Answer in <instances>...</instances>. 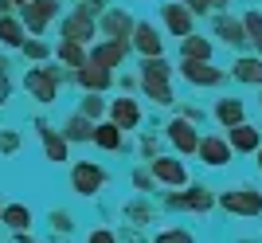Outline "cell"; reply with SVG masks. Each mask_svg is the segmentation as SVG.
<instances>
[{"label": "cell", "instance_id": "1", "mask_svg": "<svg viewBox=\"0 0 262 243\" xmlns=\"http://www.w3.org/2000/svg\"><path fill=\"white\" fill-rule=\"evenodd\" d=\"M168 71L172 67L164 63L161 55H153V59H145L141 63V87H145V94L157 102V106H172V87H168Z\"/></svg>", "mask_w": 262, "mask_h": 243}, {"label": "cell", "instance_id": "2", "mask_svg": "<svg viewBox=\"0 0 262 243\" xmlns=\"http://www.w3.org/2000/svg\"><path fill=\"white\" fill-rule=\"evenodd\" d=\"M59 83H63V71H59V67H32V71L24 75V90H28L35 102H43V106H51V102L59 98Z\"/></svg>", "mask_w": 262, "mask_h": 243}, {"label": "cell", "instance_id": "3", "mask_svg": "<svg viewBox=\"0 0 262 243\" xmlns=\"http://www.w3.org/2000/svg\"><path fill=\"white\" fill-rule=\"evenodd\" d=\"M219 208H227L231 216H262V192L254 185H235L219 192Z\"/></svg>", "mask_w": 262, "mask_h": 243}, {"label": "cell", "instance_id": "4", "mask_svg": "<svg viewBox=\"0 0 262 243\" xmlns=\"http://www.w3.org/2000/svg\"><path fill=\"white\" fill-rule=\"evenodd\" d=\"M106 169L98 161H75L71 165V188H75V196H98L102 188H106Z\"/></svg>", "mask_w": 262, "mask_h": 243}, {"label": "cell", "instance_id": "5", "mask_svg": "<svg viewBox=\"0 0 262 243\" xmlns=\"http://www.w3.org/2000/svg\"><path fill=\"white\" fill-rule=\"evenodd\" d=\"M55 16H59V0H24L20 4V24L35 35H43Z\"/></svg>", "mask_w": 262, "mask_h": 243}, {"label": "cell", "instance_id": "6", "mask_svg": "<svg viewBox=\"0 0 262 243\" xmlns=\"http://www.w3.org/2000/svg\"><path fill=\"white\" fill-rule=\"evenodd\" d=\"M149 177L161 180V185H168V188H184L188 185V169H184L180 157H153V161H149Z\"/></svg>", "mask_w": 262, "mask_h": 243}, {"label": "cell", "instance_id": "7", "mask_svg": "<svg viewBox=\"0 0 262 243\" xmlns=\"http://www.w3.org/2000/svg\"><path fill=\"white\" fill-rule=\"evenodd\" d=\"M196 153H200V161L208 169H227L231 165V145H227V137H215V133H208V137H200V145H196Z\"/></svg>", "mask_w": 262, "mask_h": 243}, {"label": "cell", "instance_id": "8", "mask_svg": "<svg viewBox=\"0 0 262 243\" xmlns=\"http://www.w3.org/2000/svg\"><path fill=\"white\" fill-rule=\"evenodd\" d=\"M180 75H184L192 87H219V83H223V71L211 67L208 59H180Z\"/></svg>", "mask_w": 262, "mask_h": 243}, {"label": "cell", "instance_id": "9", "mask_svg": "<svg viewBox=\"0 0 262 243\" xmlns=\"http://www.w3.org/2000/svg\"><path fill=\"white\" fill-rule=\"evenodd\" d=\"M129 44L141 51L145 59H153V55H161L164 51V39H161V32H157L149 20H137L133 24V32H129Z\"/></svg>", "mask_w": 262, "mask_h": 243}, {"label": "cell", "instance_id": "10", "mask_svg": "<svg viewBox=\"0 0 262 243\" xmlns=\"http://www.w3.org/2000/svg\"><path fill=\"white\" fill-rule=\"evenodd\" d=\"M133 16L129 12H121V8H106V16H102L98 24V32L110 35V39H118V44H129V32H133Z\"/></svg>", "mask_w": 262, "mask_h": 243}, {"label": "cell", "instance_id": "11", "mask_svg": "<svg viewBox=\"0 0 262 243\" xmlns=\"http://www.w3.org/2000/svg\"><path fill=\"white\" fill-rule=\"evenodd\" d=\"M35 130H39V137H43V153H47V161H51V165H63V161H71V157H67V145H71V141H67L63 133L55 130L51 121L39 118V121H35Z\"/></svg>", "mask_w": 262, "mask_h": 243}, {"label": "cell", "instance_id": "12", "mask_svg": "<svg viewBox=\"0 0 262 243\" xmlns=\"http://www.w3.org/2000/svg\"><path fill=\"white\" fill-rule=\"evenodd\" d=\"M227 145H231V153H254L262 145V130L251 126V121H239V126L227 130Z\"/></svg>", "mask_w": 262, "mask_h": 243}, {"label": "cell", "instance_id": "13", "mask_svg": "<svg viewBox=\"0 0 262 243\" xmlns=\"http://www.w3.org/2000/svg\"><path fill=\"white\" fill-rule=\"evenodd\" d=\"M168 141L176 145V153H196V145H200L196 121H188V118H172V121H168Z\"/></svg>", "mask_w": 262, "mask_h": 243}, {"label": "cell", "instance_id": "14", "mask_svg": "<svg viewBox=\"0 0 262 243\" xmlns=\"http://www.w3.org/2000/svg\"><path fill=\"white\" fill-rule=\"evenodd\" d=\"M98 35V24H94V16H82V12H71L63 20V39H71V44H90Z\"/></svg>", "mask_w": 262, "mask_h": 243}, {"label": "cell", "instance_id": "15", "mask_svg": "<svg viewBox=\"0 0 262 243\" xmlns=\"http://www.w3.org/2000/svg\"><path fill=\"white\" fill-rule=\"evenodd\" d=\"M106 110H110V121H114L121 133H125V130H137V126H141V106H137L133 98H114Z\"/></svg>", "mask_w": 262, "mask_h": 243}, {"label": "cell", "instance_id": "16", "mask_svg": "<svg viewBox=\"0 0 262 243\" xmlns=\"http://www.w3.org/2000/svg\"><path fill=\"white\" fill-rule=\"evenodd\" d=\"M168 204H172V208H184V212H208V208H215V192L204 188V185H192L188 192L172 196Z\"/></svg>", "mask_w": 262, "mask_h": 243}, {"label": "cell", "instance_id": "17", "mask_svg": "<svg viewBox=\"0 0 262 243\" xmlns=\"http://www.w3.org/2000/svg\"><path fill=\"white\" fill-rule=\"evenodd\" d=\"M161 16H164V28H168L172 35H180V39H184V35H192V28H196V16H192L184 4H164Z\"/></svg>", "mask_w": 262, "mask_h": 243}, {"label": "cell", "instance_id": "18", "mask_svg": "<svg viewBox=\"0 0 262 243\" xmlns=\"http://www.w3.org/2000/svg\"><path fill=\"white\" fill-rule=\"evenodd\" d=\"M75 78H78V87H82V90L102 94V90L110 87V78H114V75H110L106 67H98V63H90V59H86L82 67H75Z\"/></svg>", "mask_w": 262, "mask_h": 243}, {"label": "cell", "instance_id": "19", "mask_svg": "<svg viewBox=\"0 0 262 243\" xmlns=\"http://www.w3.org/2000/svg\"><path fill=\"white\" fill-rule=\"evenodd\" d=\"M125 51H129V44H118V39H106V44H98V47H94V51H90V63H98V67H106V71H110V67H118L121 63V59H125Z\"/></svg>", "mask_w": 262, "mask_h": 243}, {"label": "cell", "instance_id": "20", "mask_svg": "<svg viewBox=\"0 0 262 243\" xmlns=\"http://www.w3.org/2000/svg\"><path fill=\"white\" fill-rule=\"evenodd\" d=\"M215 121L223 126V130H231V126L247 121V106H243L239 98H219L215 102Z\"/></svg>", "mask_w": 262, "mask_h": 243}, {"label": "cell", "instance_id": "21", "mask_svg": "<svg viewBox=\"0 0 262 243\" xmlns=\"http://www.w3.org/2000/svg\"><path fill=\"white\" fill-rule=\"evenodd\" d=\"M0 224L12 228V232H28L32 228V208L28 204H8V208H0Z\"/></svg>", "mask_w": 262, "mask_h": 243}, {"label": "cell", "instance_id": "22", "mask_svg": "<svg viewBox=\"0 0 262 243\" xmlns=\"http://www.w3.org/2000/svg\"><path fill=\"white\" fill-rule=\"evenodd\" d=\"M24 39H28V28L20 24V16H0V44L4 47H20Z\"/></svg>", "mask_w": 262, "mask_h": 243}, {"label": "cell", "instance_id": "23", "mask_svg": "<svg viewBox=\"0 0 262 243\" xmlns=\"http://www.w3.org/2000/svg\"><path fill=\"white\" fill-rule=\"evenodd\" d=\"M63 137L67 141H90V137H94V121L82 118V114H71L67 126H63Z\"/></svg>", "mask_w": 262, "mask_h": 243}, {"label": "cell", "instance_id": "24", "mask_svg": "<svg viewBox=\"0 0 262 243\" xmlns=\"http://www.w3.org/2000/svg\"><path fill=\"white\" fill-rule=\"evenodd\" d=\"M121 137H125V133H121L114 121H94V137H90V141L102 145V149H121Z\"/></svg>", "mask_w": 262, "mask_h": 243}, {"label": "cell", "instance_id": "25", "mask_svg": "<svg viewBox=\"0 0 262 243\" xmlns=\"http://www.w3.org/2000/svg\"><path fill=\"white\" fill-rule=\"evenodd\" d=\"M180 59H211V39H204V35H184L180 39Z\"/></svg>", "mask_w": 262, "mask_h": 243}, {"label": "cell", "instance_id": "26", "mask_svg": "<svg viewBox=\"0 0 262 243\" xmlns=\"http://www.w3.org/2000/svg\"><path fill=\"white\" fill-rule=\"evenodd\" d=\"M215 35L223 39V44H243V24L235 20V16H215Z\"/></svg>", "mask_w": 262, "mask_h": 243}, {"label": "cell", "instance_id": "27", "mask_svg": "<svg viewBox=\"0 0 262 243\" xmlns=\"http://www.w3.org/2000/svg\"><path fill=\"white\" fill-rule=\"evenodd\" d=\"M235 78H239V83H258L262 87V59H254V55L235 59Z\"/></svg>", "mask_w": 262, "mask_h": 243}, {"label": "cell", "instance_id": "28", "mask_svg": "<svg viewBox=\"0 0 262 243\" xmlns=\"http://www.w3.org/2000/svg\"><path fill=\"white\" fill-rule=\"evenodd\" d=\"M239 24H243V39H251V44L262 51V12H247Z\"/></svg>", "mask_w": 262, "mask_h": 243}, {"label": "cell", "instance_id": "29", "mask_svg": "<svg viewBox=\"0 0 262 243\" xmlns=\"http://www.w3.org/2000/svg\"><path fill=\"white\" fill-rule=\"evenodd\" d=\"M55 55L63 59L67 67H82V63H86V51H82V44H71V39H63V44L55 47Z\"/></svg>", "mask_w": 262, "mask_h": 243}, {"label": "cell", "instance_id": "30", "mask_svg": "<svg viewBox=\"0 0 262 243\" xmlns=\"http://www.w3.org/2000/svg\"><path fill=\"white\" fill-rule=\"evenodd\" d=\"M78 114H82V118H90V121H94V118H102V114H106V102H102L98 94H94V90H86V98L78 102Z\"/></svg>", "mask_w": 262, "mask_h": 243}, {"label": "cell", "instance_id": "31", "mask_svg": "<svg viewBox=\"0 0 262 243\" xmlns=\"http://www.w3.org/2000/svg\"><path fill=\"white\" fill-rule=\"evenodd\" d=\"M153 243H196V235L188 232V228H161L153 235Z\"/></svg>", "mask_w": 262, "mask_h": 243}, {"label": "cell", "instance_id": "32", "mask_svg": "<svg viewBox=\"0 0 262 243\" xmlns=\"http://www.w3.org/2000/svg\"><path fill=\"white\" fill-rule=\"evenodd\" d=\"M121 212H125V216H129V220L137 224V228H145V224L153 220V208H149L145 200H137V204H125V208H121Z\"/></svg>", "mask_w": 262, "mask_h": 243}, {"label": "cell", "instance_id": "33", "mask_svg": "<svg viewBox=\"0 0 262 243\" xmlns=\"http://www.w3.org/2000/svg\"><path fill=\"white\" fill-rule=\"evenodd\" d=\"M20 51H24L28 59H47V55H51V47H47L43 39H24V44H20Z\"/></svg>", "mask_w": 262, "mask_h": 243}, {"label": "cell", "instance_id": "34", "mask_svg": "<svg viewBox=\"0 0 262 243\" xmlns=\"http://www.w3.org/2000/svg\"><path fill=\"white\" fill-rule=\"evenodd\" d=\"M51 228H55V232H59V235H67V232H71V228H75V224H71V212L55 208V212H51Z\"/></svg>", "mask_w": 262, "mask_h": 243}, {"label": "cell", "instance_id": "35", "mask_svg": "<svg viewBox=\"0 0 262 243\" xmlns=\"http://www.w3.org/2000/svg\"><path fill=\"white\" fill-rule=\"evenodd\" d=\"M16 149H20V137H16L12 130H4L0 133V153H16Z\"/></svg>", "mask_w": 262, "mask_h": 243}, {"label": "cell", "instance_id": "36", "mask_svg": "<svg viewBox=\"0 0 262 243\" xmlns=\"http://www.w3.org/2000/svg\"><path fill=\"white\" fill-rule=\"evenodd\" d=\"M86 243H118V235L110 232V228H94V232L86 235Z\"/></svg>", "mask_w": 262, "mask_h": 243}, {"label": "cell", "instance_id": "37", "mask_svg": "<svg viewBox=\"0 0 262 243\" xmlns=\"http://www.w3.org/2000/svg\"><path fill=\"white\" fill-rule=\"evenodd\" d=\"M102 4H106V0H78V8H75V12H82V16H94V12H102Z\"/></svg>", "mask_w": 262, "mask_h": 243}, {"label": "cell", "instance_id": "38", "mask_svg": "<svg viewBox=\"0 0 262 243\" xmlns=\"http://www.w3.org/2000/svg\"><path fill=\"white\" fill-rule=\"evenodd\" d=\"M133 185L141 188V192H153V177H149L145 169H137V173H133Z\"/></svg>", "mask_w": 262, "mask_h": 243}, {"label": "cell", "instance_id": "39", "mask_svg": "<svg viewBox=\"0 0 262 243\" xmlns=\"http://www.w3.org/2000/svg\"><path fill=\"white\" fill-rule=\"evenodd\" d=\"M8 94H12V83H8V71H0V106L8 102Z\"/></svg>", "mask_w": 262, "mask_h": 243}, {"label": "cell", "instance_id": "40", "mask_svg": "<svg viewBox=\"0 0 262 243\" xmlns=\"http://www.w3.org/2000/svg\"><path fill=\"white\" fill-rule=\"evenodd\" d=\"M141 153L149 157V161H153V157H157V141H153V137H145V141H141Z\"/></svg>", "mask_w": 262, "mask_h": 243}, {"label": "cell", "instance_id": "41", "mask_svg": "<svg viewBox=\"0 0 262 243\" xmlns=\"http://www.w3.org/2000/svg\"><path fill=\"white\" fill-rule=\"evenodd\" d=\"M188 12H192V16H200V12H208V0H188Z\"/></svg>", "mask_w": 262, "mask_h": 243}, {"label": "cell", "instance_id": "42", "mask_svg": "<svg viewBox=\"0 0 262 243\" xmlns=\"http://www.w3.org/2000/svg\"><path fill=\"white\" fill-rule=\"evenodd\" d=\"M211 4H215V8H227L231 0H208V8H211Z\"/></svg>", "mask_w": 262, "mask_h": 243}, {"label": "cell", "instance_id": "43", "mask_svg": "<svg viewBox=\"0 0 262 243\" xmlns=\"http://www.w3.org/2000/svg\"><path fill=\"white\" fill-rule=\"evenodd\" d=\"M254 157H258V173H262V145H258V149H254Z\"/></svg>", "mask_w": 262, "mask_h": 243}, {"label": "cell", "instance_id": "44", "mask_svg": "<svg viewBox=\"0 0 262 243\" xmlns=\"http://www.w3.org/2000/svg\"><path fill=\"white\" fill-rule=\"evenodd\" d=\"M258 102H262V98H258Z\"/></svg>", "mask_w": 262, "mask_h": 243}]
</instances>
